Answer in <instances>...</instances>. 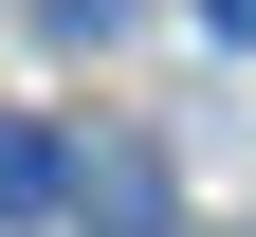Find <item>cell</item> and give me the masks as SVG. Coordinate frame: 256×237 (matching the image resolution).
<instances>
[{"label":"cell","mask_w":256,"mask_h":237,"mask_svg":"<svg viewBox=\"0 0 256 237\" xmlns=\"http://www.w3.org/2000/svg\"><path fill=\"white\" fill-rule=\"evenodd\" d=\"M55 164H74L55 128H0V219H37V201H55Z\"/></svg>","instance_id":"cell-2"},{"label":"cell","mask_w":256,"mask_h":237,"mask_svg":"<svg viewBox=\"0 0 256 237\" xmlns=\"http://www.w3.org/2000/svg\"><path fill=\"white\" fill-rule=\"evenodd\" d=\"M55 201H74V237H165V164H146V146H92V164H55Z\"/></svg>","instance_id":"cell-1"},{"label":"cell","mask_w":256,"mask_h":237,"mask_svg":"<svg viewBox=\"0 0 256 237\" xmlns=\"http://www.w3.org/2000/svg\"><path fill=\"white\" fill-rule=\"evenodd\" d=\"M202 37H238V55H256V0H202Z\"/></svg>","instance_id":"cell-3"}]
</instances>
